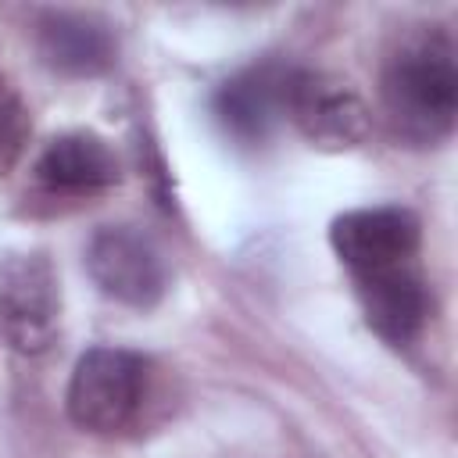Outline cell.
Instances as JSON below:
<instances>
[{
  "mask_svg": "<svg viewBox=\"0 0 458 458\" xmlns=\"http://www.w3.org/2000/svg\"><path fill=\"white\" fill-rule=\"evenodd\" d=\"M379 100L390 132L408 147H440L454 132L458 57L444 25L408 21L386 39Z\"/></svg>",
  "mask_w": 458,
  "mask_h": 458,
  "instance_id": "cell-1",
  "label": "cell"
},
{
  "mask_svg": "<svg viewBox=\"0 0 458 458\" xmlns=\"http://www.w3.org/2000/svg\"><path fill=\"white\" fill-rule=\"evenodd\" d=\"M354 297L376 336L401 347L411 344L429 318V279L419 254L372 261L351 272Z\"/></svg>",
  "mask_w": 458,
  "mask_h": 458,
  "instance_id": "cell-4",
  "label": "cell"
},
{
  "mask_svg": "<svg viewBox=\"0 0 458 458\" xmlns=\"http://www.w3.org/2000/svg\"><path fill=\"white\" fill-rule=\"evenodd\" d=\"M86 272L97 290L125 308H154L168 290V268L150 236L132 225H104L86 247Z\"/></svg>",
  "mask_w": 458,
  "mask_h": 458,
  "instance_id": "cell-6",
  "label": "cell"
},
{
  "mask_svg": "<svg viewBox=\"0 0 458 458\" xmlns=\"http://www.w3.org/2000/svg\"><path fill=\"white\" fill-rule=\"evenodd\" d=\"M150 365L143 354L125 347H89L68 379V419L97 437L129 429L147 401Z\"/></svg>",
  "mask_w": 458,
  "mask_h": 458,
  "instance_id": "cell-2",
  "label": "cell"
},
{
  "mask_svg": "<svg viewBox=\"0 0 458 458\" xmlns=\"http://www.w3.org/2000/svg\"><path fill=\"white\" fill-rule=\"evenodd\" d=\"M36 190L47 197H97L118 186L122 165L104 136L75 129L54 136L32 165Z\"/></svg>",
  "mask_w": 458,
  "mask_h": 458,
  "instance_id": "cell-8",
  "label": "cell"
},
{
  "mask_svg": "<svg viewBox=\"0 0 458 458\" xmlns=\"http://www.w3.org/2000/svg\"><path fill=\"white\" fill-rule=\"evenodd\" d=\"M283 86L286 68H279L276 61L243 68L240 75L225 79L211 97V114L218 129L240 147L265 143L276 118L283 114Z\"/></svg>",
  "mask_w": 458,
  "mask_h": 458,
  "instance_id": "cell-9",
  "label": "cell"
},
{
  "mask_svg": "<svg viewBox=\"0 0 458 458\" xmlns=\"http://www.w3.org/2000/svg\"><path fill=\"white\" fill-rule=\"evenodd\" d=\"M329 243L340 258V265L361 268L383 258L397 254H419L422 250V225L408 208L379 204V208H354L333 218Z\"/></svg>",
  "mask_w": 458,
  "mask_h": 458,
  "instance_id": "cell-10",
  "label": "cell"
},
{
  "mask_svg": "<svg viewBox=\"0 0 458 458\" xmlns=\"http://www.w3.org/2000/svg\"><path fill=\"white\" fill-rule=\"evenodd\" d=\"M32 43L39 61L64 79H97L118 61L111 25L86 11H43L32 25Z\"/></svg>",
  "mask_w": 458,
  "mask_h": 458,
  "instance_id": "cell-7",
  "label": "cell"
},
{
  "mask_svg": "<svg viewBox=\"0 0 458 458\" xmlns=\"http://www.w3.org/2000/svg\"><path fill=\"white\" fill-rule=\"evenodd\" d=\"M61 326V283L47 250L0 258V333L18 354H47Z\"/></svg>",
  "mask_w": 458,
  "mask_h": 458,
  "instance_id": "cell-3",
  "label": "cell"
},
{
  "mask_svg": "<svg viewBox=\"0 0 458 458\" xmlns=\"http://www.w3.org/2000/svg\"><path fill=\"white\" fill-rule=\"evenodd\" d=\"M283 114L301 129L304 140L326 150L358 147L369 136V107L347 79L329 72L297 68L286 72Z\"/></svg>",
  "mask_w": 458,
  "mask_h": 458,
  "instance_id": "cell-5",
  "label": "cell"
},
{
  "mask_svg": "<svg viewBox=\"0 0 458 458\" xmlns=\"http://www.w3.org/2000/svg\"><path fill=\"white\" fill-rule=\"evenodd\" d=\"M29 132H32V118L25 100L18 97L14 86L0 79V179L21 161L29 147Z\"/></svg>",
  "mask_w": 458,
  "mask_h": 458,
  "instance_id": "cell-11",
  "label": "cell"
}]
</instances>
